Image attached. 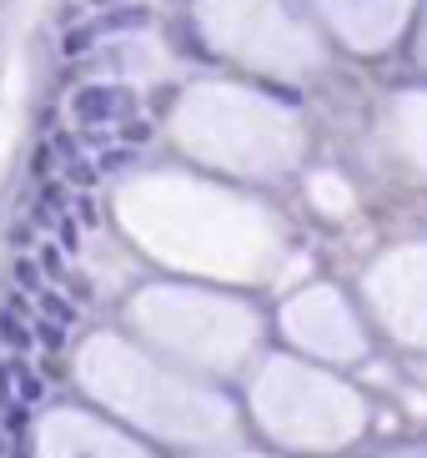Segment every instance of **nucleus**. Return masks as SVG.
Segmentation results:
<instances>
[{"label":"nucleus","instance_id":"nucleus-5","mask_svg":"<svg viewBox=\"0 0 427 458\" xmlns=\"http://www.w3.org/2000/svg\"><path fill=\"white\" fill-rule=\"evenodd\" d=\"M11 403H15V363L0 368V408H11Z\"/></svg>","mask_w":427,"mask_h":458},{"label":"nucleus","instance_id":"nucleus-6","mask_svg":"<svg viewBox=\"0 0 427 458\" xmlns=\"http://www.w3.org/2000/svg\"><path fill=\"white\" fill-rule=\"evenodd\" d=\"M40 308L51 312L55 323H71V308H66V302H55V293H40Z\"/></svg>","mask_w":427,"mask_h":458},{"label":"nucleus","instance_id":"nucleus-8","mask_svg":"<svg viewBox=\"0 0 427 458\" xmlns=\"http://www.w3.org/2000/svg\"><path fill=\"white\" fill-rule=\"evenodd\" d=\"M30 166H36V176L51 172V147H36V157H30Z\"/></svg>","mask_w":427,"mask_h":458},{"label":"nucleus","instance_id":"nucleus-7","mask_svg":"<svg viewBox=\"0 0 427 458\" xmlns=\"http://www.w3.org/2000/svg\"><path fill=\"white\" fill-rule=\"evenodd\" d=\"M71 182H76V187H91V182H96V166H91V162H76V166H71Z\"/></svg>","mask_w":427,"mask_h":458},{"label":"nucleus","instance_id":"nucleus-4","mask_svg":"<svg viewBox=\"0 0 427 458\" xmlns=\"http://www.w3.org/2000/svg\"><path fill=\"white\" fill-rule=\"evenodd\" d=\"M15 377H21V403H36L40 393H46V383H40V377H30L21 363H15Z\"/></svg>","mask_w":427,"mask_h":458},{"label":"nucleus","instance_id":"nucleus-3","mask_svg":"<svg viewBox=\"0 0 427 458\" xmlns=\"http://www.w3.org/2000/svg\"><path fill=\"white\" fill-rule=\"evenodd\" d=\"M61 327H66V323H55V318H51V323H46V318H36V327H30V333H36V343H46V348H61V343H66V337H61Z\"/></svg>","mask_w":427,"mask_h":458},{"label":"nucleus","instance_id":"nucleus-2","mask_svg":"<svg viewBox=\"0 0 427 458\" xmlns=\"http://www.w3.org/2000/svg\"><path fill=\"white\" fill-rule=\"evenodd\" d=\"M0 343H5V348H30V343H36V333L21 323V302L0 308Z\"/></svg>","mask_w":427,"mask_h":458},{"label":"nucleus","instance_id":"nucleus-9","mask_svg":"<svg viewBox=\"0 0 427 458\" xmlns=\"http://www.w3.org/2000/svg\"><path fill=\"white\" fill-rule=\"evenodd\" d=\"M0 458H5V433H0Z\"/></svg>","mask_w":427,"mask_h":458},{"label":"nucleus","instance_id":"nucleus-1","mask_svg":"<svg viewBox=\"0 0 427 458\" xmlns=\"http://www.w3.org/2000/svg\"><path fill=\"white\" fill-rule=\"evenodd\" d=\"M131 111V91H121V86H91V91H80L71 101V116L80 126H101V122H121Z\"/></svg>","mask_w":427,"mask_h":458}]
</instances>
